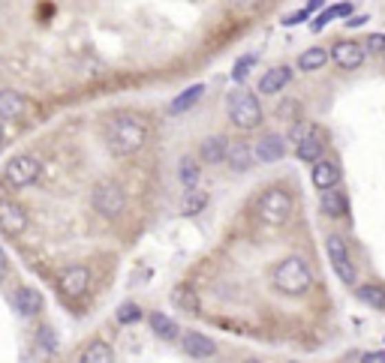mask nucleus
<instances>
[{
	"label": "nucleus",
	"instance_id": "obj_1",
	"mask_svg": "<svg viewBox=\"0 0 385 363\" xmlns=\"http://www.w3.org/2000/svg\"><path fill=\"white\" fill-rule=\"evenodd\" d=\"M147 135H151L147 120L138 118V114H129V111L114 114V118L109 120V126H105V144H109V151L114 156L138 153L147 144Z\"/></svg>",
	"mask_w": 385,
	"mask_h": 363
},
{
	"label": "nucleus",
	"instance_id": "obj_2",
	"mask_svg": "<svg viewBox=\"0 0 385 363\" xmlns=\"http://www.w3.org/2000/svg\"><path fill=\"white\" fill-rule=\"evenodd\" d=\"M271 283L280 294L298 297V294L310 292V285H313V270H310V264L301 258V255H289V258H283L274 267Z\"/></svg>",
	"mask_w": 385,
	"mask_h": 363
},
{
	"label": "nucleus",
	"instance_id": "obj_3",
	"mask_svg": "<svg viewBox=\"0 0 385 363\" xmlns=\"http://www.w3.org/2000/svg\"><path fill=\"white\" fill-rule=\"evenodd\" d=\"M256 213L259 219L265 222V226H286V222L292 219V195L286 192V189L280 186H271L265 189V192L259 195L256 201Z\"/></svg>",
	"mask_w": 385,
	"mask_h": 363
},
{
	"label": "nucleus",
	"instance_id": "obj_4",
	"mask_svg": "<svg viewBox=\"0 0 385 363\" xmlns=\"http://www.w3.org/2000/svg\"><path fill=\"white\" fill-rule=\"evenodd\" d=\"M262 118H265V111H262L256 94H250V90H235V94L229 96V120H232V126L256 129Z\"/></svg>",
	"mask_w": 385,
	"mask_h": 363
},
{
	"label": "nucleus",
	"instance_id": "obj_5",
	"mask_svg": "<svg viewBox=\"0 0 385 363\" xmlns=\"http://www.w3.org/2000/svg\"><path fill=\"white\" fill-rule=\"evenodd\" d=\"M91 204H94V210L100 213L103 219H118L121 213L127 210V192H124V186L121 184L105 180V184H100L94 189Z\"/></svg>",
	"mask_w": 385,
	"mask_h": 363
},
{
	"label": "nucleus",
	"instance_id": "obj_6",
	"mask_svg": "<svg viewBox=\"0 0 385 363\" xmlns=\"http://www.w3.org/2000/svg\"><path fill=\"white\" fill-rule=\"evenodd\" d=\"M39 171H43V162H39V156H34V153H19V156H12V160L3 165V180L12 189H24V186H30L39 177Z\"/></svg>",
	"mask_w": 385,
	"mask_h": 363
},
{
	"label": "nucleus",
	"instance_id": "obj_7",
	"mask_svg": "<svg viewBox=\"0 0 385 363\" xmlns=\"http://www.w3.org/2000/svg\"><path fill=\"white\" fill-rule=\"evenodd\" d=\"M54 285H57V294H61L63 300H79V297H85L87 288H91V270H87L85 264H72V267L61 270Z\"/></svg>",
	"mask_w": 385,
	"mask_h": 363
},
{
	"label": "nucleus",
	"instance_id": "obj_8",
	"mask_svg": "<svg viewBox=\"0 0 385 363\" xmlns=\"http://www.w3.org/2000/svg\"><path fill=\"white\" fill-rule=\"evenodd\" d=\"M325 250H329V258H331V267H334V274H337L340 283H346L352 285L355 283V264H352L349 258V250H346V241H343L340 234H331L329 237V243H325Z\"/></svg>",
	"mask_w": 385,
	"mask_h": 363
},
{
	"label": "nucleus",
	"instance_id": "obj_9",
	"mask_svg": "<svg viewBox=\"0 0 385 363\" xmlns=\"http://www.w3.org/2000/svg\"><path fill=\"white\" fill-rule=\"evenodd\" d=\"M30 226V217L24 210V204L12 201V198H0V231L10 237H19L24 234Z\"/></svg>",
	"mask_w": 385,
	"mask_h": 363
},
{
	"label": "nucleus",
	"instance_id": "obj_10",
	"mask_svg": "<svg viewBox=\"0 0 385 363\" xmlns=\"http://www.w3.org/2000/svg\"><path fill=\"white\" fill-rule=\"evenodd\" d=\"M30 114V99L21 90L3 87L0 90V120H21Z\"/></svg>",
	"mask_w": 385,
	"mask_h": 363
},
{
	"label": "nucleus",
	"instance_id": "obj_11",
	"mask_svg": "<svg viewBox=\"0 0 385 363\" xmlns=\"http://www.w3.org/2000/svg\"><path fill=\"white\" fill-rule=\"evenodd\" d=\"M331 57L337 60V66H343V69H358V66L364 63V45L362 43H352V39H337L331 48Z\"/></svg>",
	"mask_w": 385,
	"mask_h": 363
},
{
	"label": "nucleus",
	"instance_id": "obj_12",
	"mask_svg": "<svg viewBox=\"0 0 385 363\" xmlns=\"http://www.w3.org/2000/svg\"><path fill=\"white\" fill-rule=\"evenodd\" d=\"M181 349L190 360H211L217 354V342L208 340L205 333H196V330H190V333L181 336Z\"/></svg>",
	"mask_w": 385,
	"mask_h": 363
},
{
	"label": "nucleus",
	"instance_id": "obj_13",
	"mask_svg": "<svg viewBox=\"0 0 385 363\" xmlns=\"http://www.w3.org/2000/svg\"><path fill=\"white\" fill-rule=\"evenodd\" d=\"M12 307L24 318H37L39 312H43V294H39L37 288H30V285H19L12 292Z\"/></svg>",
	"mask_w": 385,
	"mask_h": 363
},
{
	"label": "nucleus",
	"instance_id": "obj_14",
	"mask_svg": "<svg viewBox=\"0 0 385 363\" xmlns=\"http://www.w3.org/2000/svg\"><path fill=\"white\" fill-rule=\"evenodd\" d=\"M283 153H286V138L277 135V132H271V135H265V138H259V144L253 147V156H256V162H265V165L283 160Z\"/></svg>",
	"mask_w": 385,
	"mask_h": 363
},
{
	"label": "nucleus",
	"instance_id": "obj_15",
	"mask_svg": "<svg viewBox=\"0 0 385 363\" xmlns=\"http://www.w3.org/2000/svg\"><path fill=\"white\" fill-rule=\"evenodd\" d=\"M310 180H313L316 189L337 186L340 171H337V165H334V160H325V156H319V160L310 162Z\"/></svg>",
	"mask_w": 385,
	"mask_h": 363
},
{
	"label": "nucleus",
	"instance_id": "obj_16",
	"mask_svg": "<svg viewBox=\"0 0 385 363\" xmlns=\"http://www.w3.org/2000/svg\"><path fill=\"white\" fill-rule=\"evenodd\" d=\"M223 162H229V168L241 175V171H250V168H253L256 156H253V147H250L247 142H235V144L226 147V160H223Z\"/></svg>",
	"mask_w": 385,
	"mask_h": 363
},
{
	"label": "nucleus",
	"instance_id": "obj_17",
	"mask_svg": "<svg viewBox=\"0 0 385 363\" xmlns=\"http://www.w3.org/2000/svg\"><path fill=\"white\" fill-rule=\"evenodd\" d=\"M289 81H292L289 66H271V69H265V76L259 78V90L262 94H280Z\"/></svg>",
	"mask_w": 385,
	"mask_h": 363
},
{
	"label": "nucleus",
	"instance_id": "obj_18",
	"mask_svg": "<svg viewBox=\"0 0 385 363\" xmlns=\"http://www.w3.org/2000/svg\"><path fill=\"white\" fill-rule=\"evenodd\" d=\"M226 147H229L226 135H208V138L202 142V147H199V160H202L205 165L223 162V160H226Z\"/></svg>",
	"mask_w": 385,
	"mask_h": 363
},
{
	"label": "nucleus",
	"instance_id": "obj_19",
	"mask_svg": "<svg viewBox=\"0 0 385 363\" xmlns=\"http://www.w3.org/2000/svg\"><path fill=\"white\" fill-rule=\"evenodd\" d=\"M295 153H298L304 162L319 160V156L325 153V142H322V135H319V132H316L313 126H310V129H307V135L301 138L298 144H295Z\"/></svg>",
	"mask_w": 385,
	"mask_h": 363
},
{
	"label": "nucleus",
	"instance_id": "obj_20",
	"mask_svg": "<svg viewBox=\"0 0 385 363\" xmlns=\"http://www.w3.org/2000/svg\"><path fill=\"white\" fill-rule=\"evenodd\" d=\"M205 96V85H193V87H187V90H181L175 99L169 102V114L171 118H178V114H184V111H190L196 102Z\"/></svg>",
	"mask_w": 385,
	"mask_h": 363
},
{
	"label": "nucleus",
	"instance_id": "obj_21",
	"mask_svg": "<svg viewBox=\"0 0 385 363\" xmlns=\"http://www.w3.org/2000/svg\"><path fill=\"white\" fill-rule=\"evenodd\" d=\"M319 208H322L325 217H346L349 213V204H346V198H343L337 189L329 186V189H322V198H319Z\"/></svg>",
	"mask_w": 385,
	"mask_h": 363
},
{
	"label": "nucleus",
	"instance_id": "obj_22",
	"mask_svg": "<svg viewBox=\"0 0 385 363\" xmlns=\"http://www.w3.org/2000/svg\"><path fill=\"white\" fill-rule=\"evenodd\" d=\"M79 360L81 363H112L114 360V349L109 342H103V340H94L91 345H85V351L79 354Z\"/></svg>",
	"mask_w": 385,
	"mask_h": 363
},
{
	"label": "nucleus",
	"instance_id": "obj_23",
	"mask_svg": "<svg viewBox=\"0 0 385 363\" xmlns=\"http://www.w3.org/2000/svg\"><path fill=\"white\" fill-rule=\"evenodd\" d=\"M151 330L160 336V340H166V342H171V340H178V324L171 321L166 312H151Z\"/></svg>",
	"mask_w": 385,
	"mask_h": 363
},
{
	"label": "nucleus",
	"instance_id": "obj_24",
	"mask_svg": "<svg viewBox=\"0 0 385 363\" xmlns=\"http://www.w3.org/2000/svg\"><path fill=\"white\" fill-rule=\"evenodd\" d=\"M325 63H329V52H325V48H319V45H316V48H307V52L298 57V66H301L304 72L322 69Z\"/></svg>",
	"mask_w": 385,
	"mask_h": 363
},
{
	"label": "nucleus",
	"instance_id": "obj_25",
	"mask_svg": "<svg viewBox=\"0 0 385 363\" xmlns=\"http://www.w3.org/2000/svg\"><path fill=\"white\" fill-rule=\"evenodd\" d=\"M178 175H181L184 189H196L199 186V162H196L193 156H184L181 165H178Z\"/></svg>",
	"mask_w": 385,
	"mask_h": 363
},
{
	"label": "nucleus",
	"instance_id": "obj_26",
	"mask_svg": "<svg viewBox=\"0 0 385 363\" xmlns=\"http://www.w3.org/2000/svg\"><path fill=\"white\" fill-rule=\"evenodd\" d=\"M205 204H208V195L199 192V189H187V195L181 201V213H184V217H196Z\"/></svg>",
	"mask_w": 385,
	"mask_h": 363
},
{
	"label": "nucleus",
	"instance_id": "obj_27",
	"mask_svg": "<svg viewBox=\"0 0 385 363\" xmlns=\"http://www.w3.org/2000/svg\"><path fill=\"white\" fill-rule=\"evenodd\" d=\"M171 300H175L181 309H187V312L199 309V297H196V292H193L190 285H178L175 292H171Z\"/></svg>",
	"mask_w": 385,
	"mask_h": 363
},
{
	"label": "nucleus",
	"instance_id": "obj_28",
	"mask_svg": "<svg viewBox=\"0 0 385 363\" xmlns=\"http://www.w3.org/2000/svg\"><path fill=\"white\" fill-rule=\"evenodd\" d=\"M362 300L367 303V307H373V309H385V288L382 285H362L355 292Z\"/></svg>",
	"mask_w": 385,
	"mask_h": 363
},
{
	"label": "nucleus",
	"instance_id": "obj_29",
	"mask_svg": "<svg viewBox=\"0 0 385 363\" xmlns=\"http://www.w3.org/2000/svg\"><path fill=\"white\" fill-rule=\"evenodd\" d=\"M337 15H352V3H340V6H331V10H322V15L313 21V30H322L329 21H334Z\"/></svg>",
	"mask_w": 385,
	"mask_h": 363
},
{
	"label": "nucleus",
	"instance_id": "obj_30",
	"mask_svg": "<svg viewBox=\"0 0 385 363\" xmlns=\"http://www.w3.org/2000/svg\"><path fill=\"white\" fill-rule=\"evenodd\" d=\"M114 318H118L121 324H136V321L142 318V307H138V303H121Z\"/></svg>",
	"mask_w": 385,
	"mask_h": 363
},
{
	"label": "nucleus",
	"instance_id": "obj_31",
	"mask_svg": "<svg viewBox=\"0 0 385 363\" xmlns=\"http://www.w3.org/2000/svg\"><path fill=\"white\" fill-rule=\"evenodd\" d=\"M298 111H301V105L295 102V99L277 105V118H280V120H298Z\"/></svg>",
	"mask_w": 385,
	"mask_h": 363
},
{
	"label": "nucleus",
	"instance_id": "obj_32",
	"mask_svg": "<svg viewBox=\"0 0 385 363\" xmlns=\"http://www.w3.org/2000/svg\"><path fill=\"white\" fill-rule=\"evenodd\" d=\"M37 345H43L45 351H54V349H57V336H54V330H52V327H39Z\"/></svg>",
	"mask_w": 385,
	"mask_h": 363
},
{
	"label": "nucleus",
	"instance_id": "obj_33",
	"mask_svg": "<svg viewBox=\"0 0 385 363\" xmlns=\"http://www.w3.org/2000/svg\"><path fill=\"white\" fill-rule=\"evenodd\" d=\"M364 52L367 54H382L385 52V33H373L364 39Z\"/></svg>",
	"mask_w": 385,
	"mask_h": 363
},
{
	"label": "nucleus",
	"instance_id": "obj_34",
	"mask_svg": "<svg viewBox=\"0 0 385 363\" xmlns=\"http://www.w3.org/2000/svg\"><path fill=\"white\" fill-rule=\"evenodd\" d=\"M253 63H256V57H253V54L241 57V60L235 63V69H232V78H235V81H244V78H247V72H250V66H253Z\"/></svg>",
	"mask_w": 385,
	"mask_h": 363
},
{
	"label": "nucleus",
	"instance_id": "obj_35",
	"mask_svg": "<svg viewBox=\"0 0 385 363\" xmlns=\"http://www.w3.org/2000/svg\"><path fill=\"white\" fill-rule=\"evenodd\" d=\"M307 129H310V126H307V123H295V126L289 129V142H292V144H298V142H301V138H304V135H307Z\"/></svg>",
	"mask_w": 385,
	"mask_h": 363
},
{
	"label": "nucleus",
	"instance_id": "obj_36",
	"mask_svg": "<svg viewBox=\"0 0 385 363\" xmlns=\"http://www.w3.org/2000/svg\"><path fill=\"white\" fill-rule=\"evenodd\" d=\"M307 10H301V12H292V15H286V19H283V24H286V28H295V24H301V21H304L307 19Z\"/></svg>",
	"mask_w": 385,
	"mask_h": 363
},
{
	"label": "nucleus",
	"instance_id": "obj_37",
	"mask_svg": "<svg viewBox=\"0 0 385 363\" xmlns=\"http://www.w3.org/2000/svg\"><path fill=\"white\" fill-rule=\"evenodd\" d=\"M362 360L364 363H385V351H367V354H362Z\"/></svg>",
	"mask_w": 385,
	"mask_h": 363
},
{
	"label": "nucleus",
	"instance_id": "obj_38",
	"mask_svg": "<svg viewBox=\"0 0 385 363\" xmlns=\"http://www.w3.org/2000/svg\"><path fill=\"white\" fill-rule=\"evenodd\" d=\"M6 270H10V255H6V250L0 246V279L6 276Z\"/></svg>",
	"mask_w": 385,
	"mask_h": 363
},
{
	"label": "nucleus",
	"instance_id": "obj_39",
	"mask_svg": "<svg viewBox=\"0 0 385 363\" xmlns=\"http://www.w3.org/2000/svg\"><path fill=\"white\" fill-rule=\"evenodd\" d=\"M262 0H235V6H241V10H253V6H259Z\"/></svg>",
	"mask_w": 385,
	"mask_h": 363
},
{
	"label": "nucleus",
	"instance_id": "obj_40",
	"mask_svg": "<svg viewBox=\"0 0 385 363\" xmlns=\"http://www.w3.org/2000/svg\"><path fill=\"white\" fill-rule=\"evenodd\" d=\"M322 6H325V0H307L304 10H307V12H316V10H322Z\"/></svg>",
	"mask_w": 385,
	"mask_h": 363
},
{
	"label": "nucleus",
	"instance_id": "obj_41",
	"mask_svg": "<svg viewBox=\"0 0 385 363\" xmlns=\"http://www.w3.org/2000/svg\"><path fill=\"white\" fill-rule=\"evenodd\" d=\"M367 19H364V15H358V19H349V28H358V24H364Z\"/></svg>",
	"mask_w": 385,
	"mask_h": 363
},
{
	"label": "nucleus",
	"instance_id": "obj_42",
	"mask_svg": "<svg viewBox=\"0 0 385 363\" xmlns=\"http://www.w3.org/2000/svg\"><path fill=\"white\" fill-rule=\"evenodd\" d=\"M6 142V132H3V123H0V144Z\"/></svg>",
	"mask_w": 385,
	"mask_h": 363
},
{
	"label": "nucleus",
	"instance_id": "obj_43",
	"mask_svg": "<svg viewBox=\"0 0 385 363\" xmlns=\"http://www.w3.org/2000/svg\"><path fill=\"white\" fill-rule=\"evenodd\" d=\"M382 54H385V52H382Z\"/></svg>",
	"mask_w": 385,
	"mask_h": 363
}]
</instances>
